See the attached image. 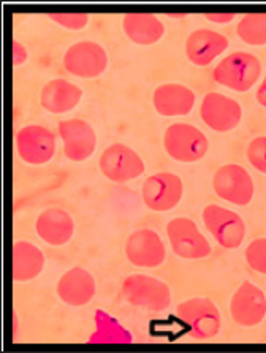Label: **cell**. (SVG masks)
<instances>
[{"mask_svg": "<svg viewBox=\"0 0 266 353\" xmlns=\"http://www.w3.org/2000/svg\"><path fill=\"white\" fill-rule=\"evenodd\" d=\"M262 74V63L249 52H233L222 59L216 67L212 78L214 81L236 92H247L258 81Z\"/></svg>", "mask_w": 266, "mask_h": 353, "instance_id": "3", "label": "cell"}, {"mask_svg": "<svg viewBox=\"0 0 266 353\" xmlns=\"http://www.w3.org/2000/svg\"><path fill=\"white\" fill-rule=\"evenodd\" d=\"M16 149L23 162L45 165L56 154V137L43 125H28L16 133Z\"/></svg>", "mask_w": 266, "mask_h": 353, "instance_id": "9", "label": "cell"}, {"mask_svg": "<svg viewBox=\"0 0 266 353\" xmlns=\"http://www.w3.org/2000/svg\"><path fill=\"white\" fill-rule=\"evenodd\" d=\"M122 29L136 45H154L165 34V26L157 16L149 13H130L122 19Z\"/></svg>", "mask_w": 266, "mask_h": 353, "instance_id": "22", "label": "cell"}, {"mask_svg": "<svg viewBox=\"0 0 266 353\" xmlns=\"http://www.w3.org/2000/svg\"><path fill=\"white\" fill-rule=\"evenodd\" d=\"M45 268V255L29 241H18L12 248V279L28 282L35 279Z\"/></svg>", "mask_w": 266, "mask_h": 353, "instance_id": "21", "label": "cell"}, {"mask_svg": "<svg viewBox=\"0 0 266 353\" xmlns=\"http://www.w3.org/2000/svg\"><path fill=\"white\" fill-rule=\"evenodd\" d=\"M122 296L132 306L162 312L172 304L168 285L147 274H132L122 282Z\"/></svg>", "mask_w": 266, "mask_h": 353, "instance_id": "2", "label": "cell"}, {"mask_svg": "<svg viewBox=\"0 0 266 353\" xmlns=\"http://www.w3.org/2000/svg\"><path fill=\"white\" fill-rule=\"evenodd\" d=\"M100 170L113 183H127L145 173V162L132 148L114 143L105 149L100 157Z\"/></svg>", "mask_w": 266, "mask_h": 353, "instance_id": "8", "label": "cell"}, {"mask_svg": "<svg viewBox=\"0 0 266 353\" xmlns=\"http://www.w3.org/2000/svg\"><path fill=\"white\" fill-rule=\"evenodd\" d=\"M247 160L255 170L266 174V137H258L249 143Z\"/></svg>", "mask_w": 266, "mask_h": 353, "instance_id": "25", "label": "cell"}, {"mask_svg": "<svg viewBox=\"0 0 266 353\" xmlns=\"http://www.w3.org/2000/svg\"><path fill=\"white\" fill-rule=\"evenodd\" d=\"M97 292L94 276L84 268H73L63 274L57 282V296L68 306H86L92 301Z\"/></svg>", "mask_w": 266, "mask_h": 353, "instance_id": "17", "label": "cell"}, {"mask_svg": "<svg viewBox=\"0 0 266 353\" xmlns=\"http://www.w3.org/2000/svg\"><path fill=\"white\" fill-rule=\"evenodd\" d=\"M125 256L132 265L140 268H158L167 260V249L157 232L143 228L127 239Z\"/></svg>", "mask_w": 266, "mask_h": 353, "instance_id": "12", "label": "cell"}, {"mask_svg": "<svg viewBox=\"0 0 266 353\" xmlns=\"http://www.w3.org/2000/svg\"><path fill=\"white\" fill-rule=\"evenodd\" d=\"M176 315L184 323L190 338L206 341L221 331V312L209 298H190L178 306Z\"/></svg>", "mask_w": 266, "mask_h": 353, "instance_id": "1", "label": "cell"}, {"mask_svg": "<svg viewBox=\"0 0 266 353\" xmlns=\"http://www.w3.org/2000/svg\"><path fill=\"white\" fill-rule=\"evenodd\" d=\"M59 133L63 141V152L72 162H84L94 156L97 148V135L88 121H62L59 122Z\"/></svg>", "mask_w": 266, "mask_h": 353, "instance_id": "14", "label": "cell"}, {"mask_svg": "<svg viewBox=\"0 0 266 353\" xmlns=\"http://www.w3.org/2000/svg\"><path fill=\"white\" fill-rule=\"evenodd\" d=\"M63 67L78 78H95L108 67V56L99 43L79 41L68 48L63 56Z\"/></svg>", "mask_w": 266, "mask_h": 353, "instance_id": "11", "label": "cell"}, {"mask_svg": "<svg viewBox=\"0 0 266 353\" xmlns=\"http://www.w3.org/2000/svg\"><path fill=\"white\" fill-rule=\"evenodd\" d=\"M203 222L207 232L225 249H236L246 236V225L236 212L225 208L209 205L203 211Z\"/></svg>", "mask_w": 266, "mask_h": 353, "instance_id": "7", "label": "cell"}, {"mask_svg": "<svg viewBox=\"0 0 266 353\" xmlns=\"http://www.w3.org/2000/svg\"><path fill=\"white\" fill-rule=\"evenodd\" d=\"M233 320L241 326H257L266 315V296L257 285L243 282L230 303Z\"/></svg>", "mask_w": 266, "mask_h": 353, "instance_id": "15", "label": "cell"}, {"mask_svg": "<svg viewBox=\"0 0 266 353\" xmlns=\"http://www.w3.org/2000/svg\"><path fill=\"white\" fill-rule=\"evenodd\" d=\"M205 18L207 21H211V23H217V24H227V23H232L233 19H235V14L233 13H207L205 14Z\"/></svg>", "mask_w": 266, "mask_h": 353, "instance_id": "28", "label": "cell"}, {"mask_svg": "<svg viewBox=\"0 0 266 353\" xmlns=\"http://www.w3.org/2000/svg\"><path fill=\"white\" fill-rule=\"evenodd\" d=\"M195 100L196 97L192 89L176 83L158 85L152 97L157 113L167 117L189 114L194 110Z\"/></svg>", "mask_w": 266, "mask_h": 353, "instance_id": "18", "label": "cell"}, {"mask_svg": "<svg viewBox=\"0 0 266 353\" xmlns=\"http://www.w3.org/2000/svg\"><path fill=\"white\" fill-rule=\"evenodd\" d=\"M12 59L13 65H21V63L28 61V50L18 40L12 41Z\"/></svg>", "mask_w": 266, "mask_h": 353, "instance_id": "27", "label": "cell"}, {"mask_svg": "<svg viewBox=\"0 0 266 353\" xmlns=\"http://www.w3.org/2000/svg\"><path fill=\"white\" fill-rule=\"evenodd\" d=\"M167 234L173 252L185 260L206 259L211 254V244L194 221L187 217L173 219L167 225Z\"/></svg>", "mask_w": 266, "mask_h": 353, "instance_id": "5", "label": "cell"}, {"mask_svg": "<svg viewBox=\"0 0 266 353\" xmlns=\"http://www.w3.org/2000/svg\"><path fill=\"white\" fill-rule=\"evenodd\" d=\"M257 101L266 108V77L263 78L262 84H260V88L257 89Z\"/></svg>", "mask_w": 266, "mask_h": 353, "instance_id": "29", "label": "cell"}, {"mask_svg": "<svg viewBox=\"0 0 266 353\" xmlns=\"http://www.w3.org/2000/svg\"><path fill=\"white\" fill-rule=\"evenodd\" d=\"M50 19L70 30H81L89 23V16L84 13H52Z\"/></svg>", "mask_w": 266, "mask_h": 353, "instance_id": "26", "label": "cell"}, {"mask_svg": "<svg viewBox=\"0 0 266 353\" xmlns=\"http://www.w3.org/2000/svg\"><path fill=\"white\" fill-rule=\"evenodd\" d=\"M165 151L168 156L183 163L198 162L207 152V140L198 128L178 122L167 128L163 137Z\"/></svg>", "mask_w": 266, "mask_h": 353, "instance_id": "4", "label": "cell"}, {"mask_svg": "<svg viewBox=\"0 0 266 353\" xmlns=\"http://www.w3.org/2000/svg\"><path fill=\"white\" fill-rule=\"evenodd\" d=\"M216 195L236 206H246L254 198V181L241 165L228 163L216 171L212 179Z\"/></svg>", "mask_w": 266, "mask_h": 353, "instance_id": "6", "label": "cell"}, {"mask_svg": "<svg viewBox=\"0 0 266 353\" xmlns=\"http://www.w3.org/2000/svg\"><path fill=\"white\" fill-rule=\"evenodd\" d=\"M247 265L260 274H266V238H258L247 245L246 252Z\"/></svg>", "mask_w": 266, "mask_h": 353, "instance_id": "24", "label": "cell"}, {"mask_svg": "<svg viewBox=\"0 0 266 353\" xmlns=\"http://www.w3.org/2000/svg\"><path fill=\"white\" fill-rule=\"evenodd\" d=\"M83 97V90L67 79H52L48 83L40 95V103L52 114H62L72 111Z\"/></svg>", "mask_w": 266, "mask_h": 353, "instance_id": "20", "label": "cell"}, {"mask_svg": "<svg viewBox=\"0 0 266 353\" xmlns=\"http://www.w3.org/2000/svg\"><path fill=\"white\" fill-rule=\"evenodd\" d=\"M184 185L179 176L173 173H157L143 184V201L151 211L167 212L179 205Z\"/></svg>", "mask_w": 266, "mask_h": 353, "instance_id": "10", "label": "cell"}, {"mask_svg": "<svg viewBox=\"0 0 266 353\" xmlns=\"http://www.w3.org/2000/svg\"><path fill=\"white\" fill-rule=\"evenodd\" d=\"M35 232L50 245H63L72 239L74 222L70 214L61 208H50L43 211L35 222Z\"/></svg>", "mask_w": 266, "mask_h": 353, "instance_id": "19", "label": "cell"}, {"mask_svg": "<svg viewBox=\"0 0 266 353\" xmlns=\"http://www.w3.org/2000/svg\"><path fill=\"white\" fill-rule=\"evenodd\" d=\"M236 34L244 43L251 46L266 45V13L246 14L238 23Z\"/></svg>", "mask_w": 266, "mask_h": 353, "instance_id": "23", "label": "cell"}, {"mask_svg": "<svg viewBox=\"0 0 266 353\" xmlns=\"http://www.w3.org/2000/svg\"><path fill=\"white\" fill-rule=\"evenodd\" d=\"M230 41L225 35L209 29L192 32L185 41V56L196 67H207L227 50Z\"/></svg>", "mask_w": 266, "mask_h": 353, "instance_id": "16", "label": "cell"}, {"mask_svg": "<svg viewBox=\"0 0 266 353\" xmlns=\"http://www.w3.org/2000/svg\"><path fill=\"white\" fill-rule=\"evenodd\" d=\"M201 119L216 132H230L238 127L243 119V108L236 100L219 92L205 95L200 108Z\"/></svg>", "mask_w": 266, "mask_h": 353, "instance_id": "13", "label": "cell"}]
</instances>
